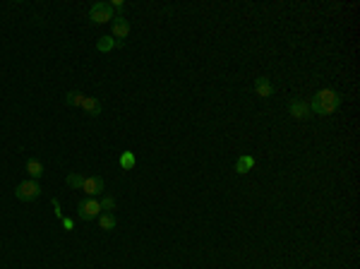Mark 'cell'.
I'll use <instances>...</instances> for the list:
<instances>
[{"instance_id":"1","label":"cell","mask_w":360,"mask_h":269,"mask_svg":"<svg viewBox=\"0 0 360 269\" xmlns=\"http://www.w3.org/2000/svg\"><path fill=\"white\" fill-rule=\"evenodd\" d=\"M343 96L339 92H334V89H322V92H317L312 96V103H310V111L319 113V116H329L334 113L339 106H341Z\"/></svg>"},{"instance_id":"2","label":"cell","mask_w":360,"mask_h":269,"mask_svg":"<svg viewBox=\"0 0 360 269\" xmlns=\"http://www.w3.org/2000/svg\"><path fill=\"white\" fill-rule=\"evenodd\" d=\"M38 195H41V187H38L36 180H22L15 187V197H17L19 202H34Z\"/></svg>"},{"instance_id":"3","label":"cell","mask_w":360,"mask_h":269,"mask_svg":"<svg viewBox=\"0 0 360 269\" xmlns=\"http://www.w3.org/2000/svg\"><path fill=\"white\" fill-rule=\"evenodd\" d=\"M99 214H101V204H99L96 197H87V200H82V202L77 204V216L84 219V221H92Z\"/></svg>"},{"instance_id":"4","label":"cell","mask_w":360,"mask_h":269,"mask_svg":"<svg viewBox=\"0 0 360 269\" xmlns=\"http://www.w3.org/2000/svg\"><path fill=\"white\" fill-rule=\"evenodd\" d=\"M89 22L92 24H106V22H113V10L108 3H96L89 10Z\"/></svg>"},{"instance_id":"5","label":"cell","mask_w":360,"mask_h":269,"mask_svg":"<svg viewBox=\"0 0 360 269\" xmlns=\"http://www.w3.org/2000/svg\"><path fill=\"white\" fill-rule=\"evenodd\" d=\"M82 193H84L87 197L101 195V193H103V178H101V176H89L87 180H84Z\"/></svg>"},{"instance_id":"6","label":"cell","mask_w":360,"mask_h":269,"mask_svg":"<svg viewBox=\"0 0 360 269\" xmlns=\"http://www.w3.org/2000/svg\"><path fill=\"white\" fill-rule=\"evenodd\" d=\"M111 29H113V39H115V41H123V39L130 34V22L123 17V15H118V17H113Z\"/></svg>"},{"instance_id":"7","label":"cell","mask_w":360,"mask_h":269,"mask_svg":"<svg viewBox=\"0 0 360 269\" xmlns=\"http://www.w3.org/2000/svg\"><path fill=\"white\" fill-rule=\"evenodd\" d=\"M288 111H291V116H293L296 121H307V118H310V106L305 101H300V99H293L291 106H288Z\"/></svg>"},{"instance_id":"8","label":"cell","mask_w":360,"mask_h":269,"mask_svg":"<svg viewBox=\"0 0 360 269\" xmlns=\"http://www.w3.org/2000/svg\"><path fill=\"white\" fill-rule=\"evenodd\" d=\"M82 111L87 113V116H92V118H96V116H101V101H99L96 96H84V101H82Z\"/></svg>"},{"instance_id":"9","label":"cell","mask_w":360,"mask_h":269,"mask_svg":"<svg viewBox=\"0 0 360 269\" xmlns=\"http://www.w3.org/2000/svg\"><path fill=\"white\" fill-rule=\"evenodd\" d=\"M255 92H257V96H262V99H269V96L274 94V84L269 82L267 77H257V80H255Z\"/></svg>"},{"instance_id":"10","label":"cell","mask_w":360,"mask_h":269,"mask_svg":"<svg viewBox=\"0 0 360 269\" xmlns=\"http://www.w3.org/2000/svg\"><path fill=\"white\" fill-rule=\"evenodd\" d=\"M250 168H255V159L250 157V154H243V157H238V161H235V173H250Z\"/></svg>"},{"instance_id":"11","label":"cell","mask_w":360,"mask_h":269,"mask_svg":"<svg viewBox=\"0 0 360 269\" xmlns=\"http://www.w3.org/2000/svg\"><path fill=\"white\" fill-rule=\"evenodd\" d=\"M123 41H115L113 36H101L99 41H96V51L99 53H108V51H113L115 46H120Z\"/></svg>"},{"instance_id":"12","label":"cell","mask_w":360,"mask_h":269,"mask_svg":"<svg viewBox=\"0 0 360 269\" xmlns=\"http://www.w3.org/2000/svg\"><path fill=\"white\" fill-rule=\"evenodd\" d=\"M27 173L31 176V180L41 178V176H44V164H41L38 159H29V161H27Z\"/></svg>"},{"instance_id":"13","label":"cell","mask_w":360,"mask_h":269,"mask_svg":"<svg viewBox=\"0 0 360 269\" xmlns=\"http://www.w3.org/2000/svg\"><path fill=\"white\" fill-rule=\"evenodd\" d=\"M99 226H101V231H113L115 228V214L111 212L99 214Z\"/></svg>"},{"instance_id":"14","label":"cell","mask_w":360,"mask_h":269,"mask_svg":"<svg viewBox=\"0 0 360 269\" xmlns=\"http://www.w3.org/2000/svg\"><path fill=\"white\" fill-rule=\"evenodd\" d=\"M120 168H123V171H130V168H135V151L125 149V151L120 154Z\"/></svg>"},{"instance_id":"15","label":"cell","mask_w":360,"mask_h":269,"mask_svg":"<svg viewBox=\"0 0 360 269\" xmlns=\"http://www.w3.org/2000/svg\"><path fill=\"white\" fill-rule=\"evenodd\" d=\"M84 180H87V176H82V173H70L67 176V185L72 187V190H82Z\"/></svg>"},{"instance_id":"16","label":"cell","mask_w":360,"mask_h":269,"mask_svg":"<svg viewBox=\"0 0 360 269\" xmlns=\"http://www.w3.org/2000/svg\"><path fill=\"white\" fill-rule=\"evenodd\" d=\"M65 101L70 103V106H77V108H82L84 94H82V92H67V94H65Z\"/></svg>"},{"instance_id":"17","label":"cell","mask_w":360,"mask_h":269,"mask_svg":"<svg viewBox=\"0 0 360 269\" xmlns=\"http://www.w3.org/2000/svg\"><path fill=\"white\" fill-rule=\"evenodd\" d=\"M99 204H101V212H113V209H115V200H113L111 195H103L101 200H99Z\"/></svg>"},{"instance_id":"18","label":"cell","mask_w":360,"mask_h":269,"mask_svg":"<svg viewBox=\"0 0 360 269\" xmlns=\"http://www.w3.org/2000/svg\"><path fill=\"white\" fill-rule=\"evenodd\" d=\"M108 5H111V10H115V12H123V8H125L123 0H113V3H108Z\"/></svg>"},{"instance_id":"19","label":"cell","mask_w":360,"mask_h":269,"mask_svg":"<svg viewBox=\"0 0 360 269\" xmlns=\"http://www.w3.org/2000/svg\"><path fill=\"white\" fill-rule=\"evenodd\" d=\"M60 221H63V228H65V231H72V228H74V221H72V219H67V216H63Z\"/></svg>"},{"instance_id":"20","label":"cell","mask_w":360,"mask_h":269,"mask_svg":"<svg viewBox=\"0 0 360 269\" xmlns=\"http://www.w3.org/2000/svg\"><path fill=\"white\" fill-rule=\"evenodd\" d=\"M51 202H53V209H56V216H58V219H63V209H60V202H58V197H53Z\"/></svg>"}]
</instances>
